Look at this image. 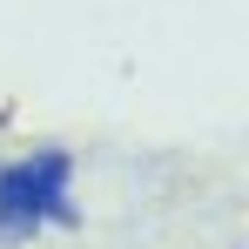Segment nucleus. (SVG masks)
<instances>
[{
  "label": "nucleus",
  "instance_id": "obj_1",
  "mask_svg": "<svg viewBox=\"0 0 249 249\" xmlns=\"http://www.w3.org/2000/svg\"><path fill=\"white\" fill-rule=\"evenodd\" d=\"M74 155L34 148L20 162H0V243H34L41 229H74Z\"/></svg>",
  "mask_w": 249,
  "mask_h": 249
}]
</instances>
